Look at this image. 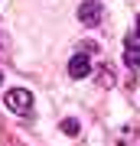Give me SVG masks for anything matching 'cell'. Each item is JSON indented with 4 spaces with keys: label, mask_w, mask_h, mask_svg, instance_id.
<instances>
[{
    "label": "cell",
    "mask_w": 140,
    "mask_h": 146,
    "mask_svg": "<svg viewBox=\"0 0 140 146\" xmlns=\"http://www.w3.org/2000/svg\"><path fill=\"white\" fill-rule=\"evenodd\" d=\"M3 101H7V107H10L13 114H29V107H33V94L26 91V88H13V91H7Z\"/></svg>",
    "instance_id": "1"
},
{
    "label": "cell",
    "mask_w": 140,
    "mask_h": 146,
    "mask_svg": "<svg viewBox=\"0 0 140 146\" xmlns=\"http://www.w3.org/2000/svg\"><path fill=\"white\" fill-rule=\"evenodd\" d=\"M78 20H82L85 26H98L101 23V3L98 0H85V3L78 7Z\"/></svg>",
    "instance_id": "2"
},
{
    "label": "cell",
    "mask_w": 140,
    "mask_h": 146,
    "mask_svg": "<svg viewBox=\"0 0 140 146\" xmlns=\"http://www.w3.org/2000/svg\"><path fill=\"white\" fill-rule=\"evenodd\" d=\"M68 75H72V78H88V75H91V62H88L85 52L72 55V62H68Z\"/></svg>",
    "instance_id": "3"
},
{
    "label": "cell",
    "mask_w": 140,
    "mask_h": 146,
    "mask_svg": "<svg viewBox=\"0 0 140 146\" xmlns=\"http://www.w3.org/2000/svg\"><path fill=\"white\" fill-rule=\"evenodd\" d=\"M124 65L134 72V68H140V46H134V49H127L124 52Z\"/></svg>",
    "instance_id": "4"
},
{
    "label": "cell",
    "mask_w": 140,
    "mask_h": 146,
    "mask_svg": "<svg viewBox=\"0 0 140 146\" xmlns=\"http://www.w3.org/2000/svg\"><path fill=\"white\" fill-rule=\"evenodd\" d=\"M62 130H65L68 136H75V133H78V120H72V117H68V120H62Z\"/></svg>",
    "instance_id": "5"
},
{
    "label": "cell",
    "mask_w": 140,
    "mask_h": 146,
    "mask_svg": "<svg viewBox=\"0 0 140 146\" xmlns=\"http://www.w3.org/2000/svg\"><path fill=\"white\" fill-rule=\"evenodd\" d=\"M3 52H7V36L0 33V58H3Z\"/></svg>",
    "instance_id": "6"
},
{
    "label": "cell",
    "mask_w": 140,
    "mask_h": 146,
    "mask_svg": "<svg viewBox=\"0 0 140 146\" xmlns=\"http://www.w3.org/2000/svg\"><path fill=\"white\" fill-rule=\"evenodd\" d=\"M137 36H140V16H137Z\"/></svg>",
    "instance_id": "7"
},
{
    "label": "cell",
    "mask_w": 140,
    "mask_h": 146,
    "mask_svg": "<svg viewBox=\"0 0 140 146\" xmlns=\"http://www.w3.org/2000/svg\"><path fill=\"white\" fill-rule=\"evenodd\" d=\"M0 84H3V72H0Z\"/></svg>",
    "instance_id": "8"
}]
</instances>
